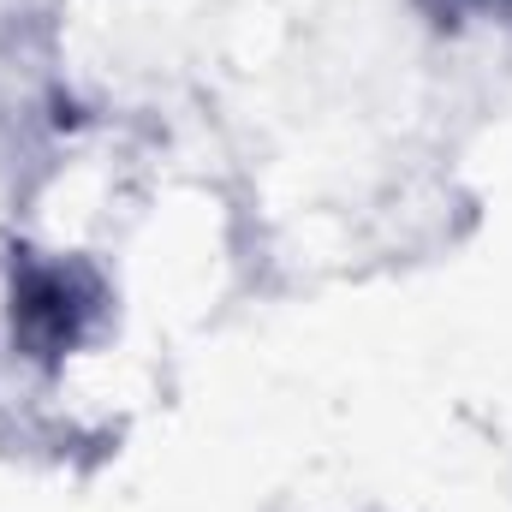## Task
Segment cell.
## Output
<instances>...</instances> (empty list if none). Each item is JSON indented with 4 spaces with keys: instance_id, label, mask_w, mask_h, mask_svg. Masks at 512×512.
Returning <instances> with one entry per match:
<instances>
[{
    "instance_id": "6da1fadb",
    "label": "cell",
    "mask_w": 512,
    "mask_h": 512,
    "mask_svg": "<svg viewBox=\"0 0 512 512\" xmlns=\"http://www.w3.org/2000/svg\"><path fill=\"white\" fill-rule=\"evenodd\" d=\"M102 310V286L78 262H24L12 286V328L24 334L30 352H66L84 340V328Z\"/></svg>"
}]
</instances>
